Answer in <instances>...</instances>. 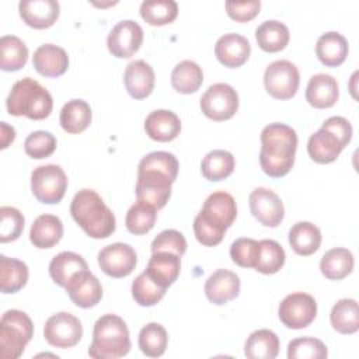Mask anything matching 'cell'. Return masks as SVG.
<instances>
[{"label": "cell", "mask_w": 359, "mask_h": 359, "mask_svg": "<svg viewBox=\"0 0 359 359\" xmlns=\"http://www.w3.org/2000/svg\"><path fill=\"white\" fill-rule=\"evenodd\" d=\"M178 160L168 151H151L146 154L137 165L136 196L137 201L164 208L171 196V185L178 174Z\"/></svg>", "instance_id": "6da1fadb"}, {"label": "cell", "mask_w": 359, "mask_h": 359, "mask_svg": "<svg viewBox=\"0 0 359 359\" xmlns=\"http://www.w3.org/2000/svg\"><path fill=\"white\" fill-rule=\"evenodd\" d=\"M297 149L296 130L285 123H269L261 132L259 164L262 171L272 177H285L294 164Z\"/></svg>", "instance_id": "7a4b0ae2"}, {"label": "cell", "mask_w": 359, "mask_h": 359, "mask_svg": "<svg viewBox=\"0 0 359 359\" xmlns=\"http://www.w3.org/2000/svg\"><path fill=\"white\" fill-rule=\"evenodd\" d=\"M70 213L91 238H107L115 231V216L94 189L79 191L70 203Z\"/></svg>", "instance_id": "3957f363"}, {"label": "cell", "mask_w": 359, "mask_h": 359, "mask_svg": "<svg viewBox=\"0 0 359 359\" xmlns=\"http://www.w3.org/2000/svg\"><path fill=\"white\" fill-rule=\"evenodd\" d=\"M6 107L7 112L13 116H27L34 121H41L50 115L53 100L50 93L36 80L24 77L11 87Z\"/></svg>", "instance_id": "277c9868"}, {"label": "cell", "mask_w": 359, "mask_h": 359, "mask_svg": "<svg viewBox=\"0 0 359 359\" xmlns=\"http://www.w3.org/2000/svg\"><path fill=\"white\" fill-rule=\"evenodd\" d=\"M130 351L129 330L123 318L116 314L101 316L93 330L88 355L94 359H116Z\"/></svg>", "instance_id": "5b68a950"}, {"label": "cell", "mask_w": 359, "mask_h": 359, "mask_svg": "<svg viewBox=\"0 0 359 359\" xmlns=\"http://www.w3.org/2000/svg\"><path fill=\"white\" fill-rule=\"evenodd\" d=\"M32 335L34 324L28 314L17 309L7 310L0 320V356L3 359L20 358Z\"/></svg>", "instance_id": "8992f818"}, {"label": "cell", "mask_w": 359, "mask_h": 359, "mask_svg": "<svg viewBox=\"0 0 359 359\" xmlns=\"http://www.w3.org/2000/svg\"><path fill=\"white\" fill-rule=\"evenodd\" d=\"M66 189L67 177L60 165H39L31 172V191L42 203H59L63 199Z\"/></svg>", "instance_id": "52a82bcc"}, {"label": "cell", "mask_w": 359, "mask_h": 359, "mask_svg": "<svg viewBox=\"0 0 359 359\" xmlns=\"http://www.w3.org/2000/svg\"><path fill=\"white\" fill-rule=\"evenodd\" d=\"M300 74L294 63L289 60L272 62L264 73L266 93L276 100H289L297 93Z\"/></svg>", "instance_id": "ba28073f"}, {"label": "cell", "mask_w": 359, "mask_h": 359, "mask_svg": "<svg viewBox=\"0 0 359 359\" xmlns=\"http://www.w3.org/2000/svg\"><path fill=\"white\" fill-rule=\"evenodd\" d=\"M201 109L212 121H227L238 109V94L230 84H212L201 97Z\"/></svg>", "instance_id": "9c48e42d"}, {"label": "cell", "mask_w": 359, "mask_h": 359, "mask_svg": "<svg viewBox=\"0 0 359 359\" xmlns=\"http://www.w3.org/2000/svg\"><path fill=\"white\" fill-rule=\"evenodd\" d=\"M278 314L285 327L302 330L314 321L317 316V303L311 294L294 292L280 302Z\"/></svg>", "instance_id": "30bf717a"}, {"label": "cell", "mask_w": 359, "mask_h": 359, "mask_svg": "<svg viewBox=\"0 0 359 359\" xmlns=\"http://www.w3.org/2000/svg\"><path fill=\"white\" fill-rule=\"evenodd\" d=\"M43 337L52 346L66 349L72 348L83 337V325L80 320L67 311H59L50 316L43 327Z\"/></svg>", "instance_id": "8fae6325"}, {"label": "cell", "mask_w": 359, "mask_h": 359, "mask_svg": "<svg viewBox=\"0 0 359 359\" xmlns=\"http://www.w3.org/2000/svg\"><path fill=\"white\" fill-rule=\"evenodd\" d=\"M137 264L135 250L125 243L105 245L98 252V265L101 271L111 278H125L130 275Z\"/></svg>", "instance_id": "7c38bea8"}, {"label": "cell", "mask_w": 359, "mask_h": 359, "mask_svg": "<svg viewBox=\"0 0 359 359\" xmlns=\"http://www.w3.org/2000/svg\"><path fill=\"white\" fill-rule=\"evenodd\" d=\"M143 42V29L133 20L119 21L108 34L107 46L112 56L128 59L133 56Z\"/></svg>", "instance_id": "4fadbf2b"}, {"label": "cell", "mask_w": 359, "mask_h": 359, "mask_svg": "<svg viewBox=\"0 0 359 359\" xmlns=\"http://www.w3.org/2000/svg\"><path fill=\"white\" fill-rule=\"evenodd\" d=\"M252 216L266 227H278L285 216L282 199L271 189L258 187L248 198Z\"/></svg>", "instance_id": "5bb4252c"}, {"label": "cell", "mask_w": 359, "mask_h": 359, "mask_svg": "<svg viewBox=\"0 0 359 359\" xmlns=\"http://www.w3.org/2000/svg\"><path fill=\"white\" fill-rule=\"evenodd\" d=\"M198 216L216 229L226 231L237 216L236 201L230 194L224 191H216L206 198Z\"/></svg>", "instance_id": "9a60e30c"}, {"label": "cell", "mask_w": 359, "mask_h": 359, "mask_svg": "<svg viewBox=\"0 0 359 359\" xmlns=\"http://www.w3.org/2000/svg\"><path fill=\"white\" fill-rule=\"evenodd\" d=\"M70 300L81 309H90L98 304L102 297V286L95 275L88 269L77 272L65 287Z\"/></svg>", "instance_id": "2e32d148"}, {"label": "cell", "mask_w": 359, "mask_h": 359, "mask_svg": "<svg viewBox=\"0 0 359 359\" xmlns=\"http://www.w3.org/2000/svg\"><path fill=\"white\" fill-rule=\"evenodd\" d=\"M22 21L35 29L52 27L60 14V6L55 0H25L18 4Z\"/></svg>", "instance_id": "e0dca14e"}, {"label": "cell", "mask_w": 359, "mask_h": 359, "mask_svg": "<svg viewBox=\"0 0 359 359\" xmlns=\"http://www.w3.org/2000/svg\"><path fill=\"white\" fill-rule=\"evenodd\" d=\"M251 53V45L248 39L240 34H224L215 45L216 59L226 67L234 69L243 66Z\"/></svg>", "instance_id": "ac0fdd59"}, {"label": "cell", "mask_w": 359, "mask_h": 359, "mask_svg": "<svg viewBox=\"0 0 359 359\" xmlns=\"http://www.w3.org/2000/svg\"><path fill=\"white\" fill-rule=\"evenodd\" d=\"M240 286L241 282L237 273L227 269H217L208 278L205 294L210 303L222 306L238 296Z\"/></svg>", "instance_id": "d6986e66"}, {"label": "cell", "mask_w": 359, "mask_h": 359, "mask_svg": "<svg viewBox=\"0 0 359 359\" xmlns=\"http://www.w3.org/2000/svg\"><path fill=\"white\" fill-rule=\"evenodd\" d=\"M32 66L43 77H59L69 67V56L66 50L53 43H45L35 49Z\"/></svg>", "instance_id": "ffe728a7"}, {"label": "cell", "mask_w": 359, "mask_h": 359, "mask_svg": "<svg viewBox=\"0 0 359 359\" xmlns=\"http://www.w3.org/2000/svg\"><path fill=\"white\" fill-rule=\"evenodd\" d=\"M123 83L132 98L143 100L149 97L154 88L153 67L142 59L130 62L125 69Z\"/></svg>", "instance_id": "44dd1931"}, {"label": "cell", "mask_w": 359, "mask_h": 359, "mask_svg": "<svg viewBox=\"0 0 359 359\" xmlns=\"http://www.w3.org/2000/svg\"><path fill=\"white\" fill-rule=\"evenodd\" d=\"M181 271V257L168 252V251H158L153 252L146 268V273L161 287L167 289L171 286Z\"/></svg>", "instance_id": "7402d4cb"}, {"label": "cell", "mask_w": 359, "mask_h": 359, "mask_svg": "<svg viewBox=\"0 0 359 359\" xmlns=\"http://www.w3.org/2000/svg\"><path fill=\"white\" fill-rule=\"evenodd\" d=\"M339 97L337 80L325 73H318L310 77L306 88L307 102L318 109L331 108Z\"/></svg>", "instance_id": "603a6c76"}, {"label": "cell", "mask_w": 359, "mask_h": 359, "mask_svg": "<svg viewBox=\"0 0 359 359\" xmlns=\"http://www.w3.org/2000/svg\"><path fill=\"white\" fill-rule=\"evenodd\" d=\"M144 130L156 142H171L181 132V121L172 111L156 109L147 115Z\"/></svg>", "instance_id": "cb8c5ba5"}, {"label": "cell", "mask_w": 359, "mask_h": 359, "mask_svg": "<svg viewBox=\"0 0 359 359\" xmlns=\"http://www.w3.org/2000/svg\"><path fill=\"white\" fill-rule=\"evenodd\" d=\"M344 149L345 147L339 139L323 128L314 132L307 142V153L311 160L318 164H330L335 161Z\"/></svg>", "instance_id": "d4e9b609"}, {"label": "cell", "mask_w": 359, "mask_h": 359, "mask_svg": "<svg viewBox=\"0 0 359 359\" xmlns=\"http://www.w3.org/2000/svg\"><path fill=\"white\" fill-rule=\"evenodd\" d=\"M316 53L324 66L337 67L342 65L348 56V41L339 32H325L317 39Z\"/></svg>", "instance_id": "484cf974"}, {"label": "cell", "mask_w": 359, "mask_h": 359, "mask_svg": "<svg viewBox=\"0 0 359 359\" xmlns=\"http://www.w3.org/2000/svg\"><path fill=\"white\" fill-rule=\"evenodd\" d=\"M63 236L62 220L55 215L38 216L29 230V240L36 248H52Z\"/></svg>", "instance_id": "4316f807"}, {"label": "cell", "mask_w": 359, "mask_h": 359, "mask_svg": "<svg viewBox=\"0 0 359 359\" xmlns=\"http://www.w3.org/2000/svg\"><path fill=\"white\" fill-rule=\"evenodd\" d=\"M88 269L87 262L84 258L76 252L72 251H62L57 255H55L49 264V275L52 280L66 287L70 279L80 271Z\"/></svg>", "instance_id": "83f0119b"}, {"label": "cell", "mask_w": 359, "mask_h": 359, "mask_svg": "<svg viewBox=\"0 0 359 359\" xmlns=\"http://www.w3.org/2000/svg\"><path fill=\"white\" fill-rule=\"evenodd\" d=\"M91 108L90 105L80 98L67 101L59 115L60 126L65 132L76 135L86 130L91 123Z\"/></svg>", "instance_id": "f1b7e54d"}, {"label": "cell", "mask_w": 359, "mask_h": 359, "mask_svg": "<svg viewBox=\"0 0 359 359\" xmlns=\"http://www.w3.org/2000/svg\"><path fill=\"white\" fill-rule=\"evenodd\" d=\"M289 244L296 254L311 255L320 248L321 231L310 222H297L289 230Z\"/></svg>", "instance_id": "f546056e"}, {"label": "cell", "mask_w": 359, "mask_h": 359, "mask_svg": "<svg viewBox=\"0 0 359 359\" xmlns=\"http://www.w3.org/2000/svg\"><path fill=\"white\" fill-rule=\"evenodd\" d=\"M353 264V255L348 248L335 247L321 257L320 271L330 280H341L352 272Z\"/></svg>", "instance_id": "4dcf8cb0"}, {"label": "cell", "mask_w": 359, "mask_h": 359, "mask_svg": "<svg viewBox=\"0 0 359 359\" xmlns=\"http://www.w3.org/2000/svg\"><path fill=\"white\" fill-rule=\"evenodd\" d=\"M289 28L276 20L264 21L255 29V39L258 46L265 52H279L289 43Z\"/></svg>", "instance_id": "1f68e13d"}, {"label": "cell", "mask_w": 359, "mask_h": 359, "mask_svg": "<svg viewBox=\"0 0 359 359\" xmlns=\"http://www.w3.org/2000/svg\"><path fill=\"white\" fill-rule=\"evenodd\" d=\"M279 353V338L271 330L262 328L251 332L245 341L244 355L248 359H273Z\"/></svg>", "instance_id": "d6a6232c"}, {"label": "cell", "mask_w": 359, "mask_h": 359, "mask_svg": "<svg viewBox=\"0 0 359 359\" xmlns=\"http://www.w3.org/2000/svg\"><path fill=\"white\" fill-rule=\"evenodd\" d=\"M28 280V266L25 262L8 258L6 255L0 257V289L1 293H15L27 285Z\"/></svg>", "instance_id": "836d02e7"}, {"label": "cell", "mask_w": 359, "mask_h": 359, "mask_svg": "<svg viewBox=\"0 0 359 359\" xmlns=\"http://www.w3.org/2000/svg\"><path fill=\"white\" fill-rule=\"evenodd\" d=\"M203 83V72L194 60H182L171 72V86L181 94H192Z\"/></svg>", "instance_id": "e575fe53"}, {"label": "cell", "mask_w": 359, "mask_h": 359, "mask_svg": "<svg viewBox=\"0 0 359 359\" xmlns=\"http://www.w3.org/2000/svg\"><path fill=\"white\" fill-rule=\"evenodd\" d=\"M330 321L339 334H355L359 330V309L355 299H341L331 310Z\"/></svg>", "instance_id": "d590c367"}, {"label": "cell", "mask_w": 359, "mask_h": 359, "mask_svg": "<svg viewBox=\"0 0 359 359\" xmlns=\"http://www.w3.org/2000/svg\"><path fill=\"white\" fill-rule=\"evenodd\" d=\"M28 60L27 45L15 35H4L0 39V69L4 72H17Z\"/></svg>", "instance_id": "8d00e7d4"}, {"label": "cell", "mask_w": 359, "mask_h": 359, "mask_svg": "<svg viewBox=\"0 0 359 359\" xmlns=\"http://www.w3.org/2000/svg\"><path fill=\"white\" fill-rule=\"evenodd\" d=\"M234 157L227 150H212L209 151L202 163V175L209 181H222L227 178L234 170Z\"/></svg>", "instance_id": "74e56055"}, {"label": "cell", "mask_w": 359, "mask_h": 359, "mask_svg": "<svg viewBox=\"0 0 359 359\" xmlns=\"http://www.w3.org/2000/svg\"><path fill=\"white\" fill-rule=\"evenodd\" d=\"M140 15L150 25H165L178 15V4L174 0H144L140 4Z\"/></svg>", "instance_id": "f35d334b"}, {"label": "cell", "mask_w": 359, "mask_h": 359, "mask_svg": "<svg viewBox=\"0 0 359 359\" xmlns=\"http://www.w3.org/2000/svg\"><path fill=\"white\" fill-rule=\"evenodd\" d=\"M156 219H157V209L146 202L137 201L129 208L126 213L125 224L129 233L140 236V234L149 233L154 227Z\"/></svg>", "instance_id": "ab89813d"}, {"label": "cell", "mask_w": 359, "mask_h": 359, "mask_svg": "<svg viewBox=\"0 0 359 359\" xmlns=\"http://www.w3.org/2000/svg\"><path fill=\"white\" fill-rule=\"evenodd\" d=\"M168 335L158 323L146 324L139 332V348L149 358H158L165 352Z\"/></svg>", "instance_id": "60d3db41"}, {"label": "cell", "mask_w": 359, "mask_h": 359, "mask_svg": "<svg viewBox=\"0 0 359 359\" xmlns=\"http://www.w3.org/2000/svg\"><path fill=\"white\" fill-rule=\"evenodd\" d=\"M286 254L282 245L275 240L259 241V255L255 269L265 275L276 273L285 264Z\"/></svg>", "instance_id": "b9f144b4"}, {"label": "cell", "mask_w": 359, "mask_h": 359, "mask_svg": "<svg viewBox=\"0 0 359 359\" xmlns=\"http://www.w3.org/2000/svg\"><path fill=\"white\" fill-rule=\"evenodd\" d=\"M164 287L158 286L144 271L132 283V296L139 306L150 307L157 304L165 294Z\"/></svg>", "instance_id": "7bdbcfd3"}, {"label": "cell", "mask_w": 359, "mask_h": 359, "mask_svg": "<svg viewBox=\"0 0 359 359\" xmlns=\"http://www.w3.org/2000/svg\"><path fill=\"white\" fill-rule=\"evenodd\" d=\"M328 356L327 346L323 341L311 337L292 339L287 344L289 359H324Z\"/></svg>", "instance_id": "ee69618b"}, {"label": "cell", "mask_w": 359, "mask_h": 359, "mask_svg": "<svg viewBox=\"0 0 359 359\" xmlns=\"http://www.w3.org/2000/svg\"><path fill=\"white\" fill-rule=\"evenodd\" d=\"M24 150L31 158H46L56 150V137L50 132L35 130L27 136Z\"/></svg>", "instance_id": "f6af8a7d"}, {"label": "cell", "mask_w": 359, "mask_h": 359, "mask_svg": "<svg viewBox=\"0 0 359 359\" xmlns=\"http://www.w3.org/2000/svg\"><path fill=\"white\" fill-rule=\"evenodd\" d=\"M25 219L22 213L13 206L0 208V241L8 243L17 240L24 230Z\"/></svg>", "instance_id": "bcb514c9"}, {"label": "cell", "mask_w": 359, "mask_h": 359, "mask_svg": "<svg viewBox=\"0 0 359 359\" xmlns=\"http://www.w3.org/2000/svg\"><path fill=\"white\" fill-rule=\"evenodd\" d=\"M259 255V241L254 238H237L230 245V257L241 268H255Z\"/></svg>", "instance_id": "7dc6e473"}, {"label": "cell", "mask_w": 359, "mask_h": 359, "mask_svg": "<svg viewBox=\"0 0 359 359\" xmlns=\"http://www.w3.org/2000/svg\"><path fill=\"white\" fill-rule=\"evenodd\" d=\"M158 251H168L182 257L187 251V240L184 234L174 229L161 231L151 241V252H158Z\"/></svg>", "instance_id": "c3c4849f"}, {"label": "cell", "mask_w": 359, "mask_h": 359, "mask_svg": "<svg viewBox=\"0 0 359 359\" xmlns=\"http://www.w3.org/2000/svg\"><path fill=\"white\" fill-rule=\"evenodd\" d=\"M226 11L229 17L238 22H247L252 20L261 8V3L254 1H226Z\"/></svg>", "instance_id": "681fc988"}, {"label": "cell", "mask_w": 359, "mask_h": 359, "mask_svg": "<svg viewBox=\"0 0 359 359\" xmlns=\"http://www.w3.org/2000/svg\"><path fill=\"white\" fill-rule=\"evenodd\" d=\"M321 128L323 129H325V130H328V132H331L332 135H335L338 139H339V142L342 143V146L345 147L349 142H351V139H352V125H351V122L346 119V118H344V116H331V118H328V119H325L324 122H323V125H321Z\"/></svg>", "instance_id": "f907efd6"}, {"label": "cell", "mask_w": 359, "mask_h": 359, "mask_svg": "<svg viewBox=\"0 0 359 359\" xmlns=\"http://www.w3.org/2000/svg\"><path fill=\"white\" fill-rule=\"evenodd\" d=\"M15 139V129L6 122H0V147L7 149Z\"/></svg>", "instance_id": "816d5d0a"}]
</instances>
